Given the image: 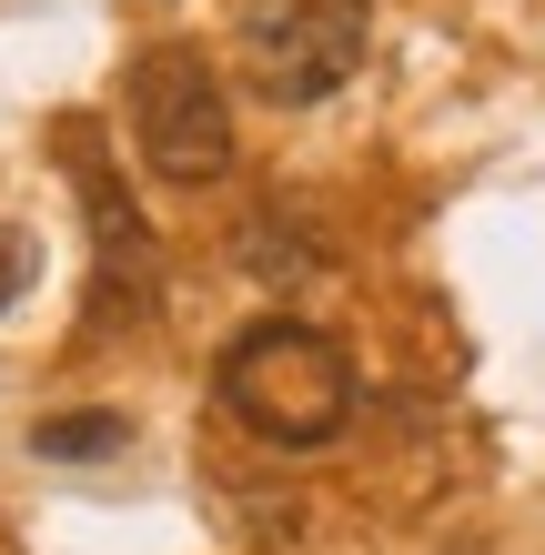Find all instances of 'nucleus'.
<instances>
[{
	"instance_id": "obj_4",
	"label": "nucleus",
	"mask_w": 545,
	"mask_h": 555,
	"mask_svg": "<svg viewBox=\"0 0 545 555\" xmlns=\"http://www.w3.org/2000/svg\"><path fill=\"white\" fill-rule=\"evenodd\" d=\"M61 162H72L81 182V222H91V334H112V323H142L152 293H163V243H152V222L132 212V192H121L102 132H91V112L61 121Z\"/></svg>"
},
{
	"instance_id": "obj_6",
	"label": "nucleus",
	"mask_w": 545,
	"mask_h": 555,
	"mask_svg": "<svg viewBox=\"0 0 545 555\" xmlns=\"http://www.w3.org/2000/svg\"><path fill=\"white\" fill-rule=\"evenodd\" d=\"M30 263H41V253H30V243L11 233V222H0V313L21 304V283H30Z\"/></svg>"
},
{
	"instance_id": "obj_3",
	"label": "nucleus",
	"mask_w": 545,
	"mask_h": 555,
	"mask_svg": "<svg viewBox=\"0 0 545 555\" xmlns=\"http://www.w3.org/2000/svg\"><path fill=\"white\" fill-rule=\"evenodd\" d=\"M233 51L263 102H324L364 72V0H243Z\"/></svg>"
},
{
	"instance_id": "obj_1",
	"label": "nucleus",
	"mask_w": 545,
	"mask_h": 555,
	"mask_svg": "<svg viewBox=\"0 0 545 555\" xmlns=\"http://www.w3.org/2000/svg\"><path fill=\"white\" fill-rule=\"evenodd\" d=\"M212 395L233 424H252L263 444H334L343 414H354V364H343L334 334H313V323L273 313V323H243L233 344H222V374Z\"/></svg>"
},
{
	"instance_id": "obj_5",
	"label": "nucleus",
	"mask_w": 545,
	"mask_h": 555,
	"mask_svg": "<svg viewBox=\"0 0 545 555\" xmlns=\"http://www.w3.org/2000/svg\"><path fill=\"white\" fill-rule=\"evenodd\" d=\"M121 444H132V424H121L112 404H91V414H41V424H30V454H41V465H112Z\"/></svg>"
},
{
	"instance_id": "obj_2",
	"label": "nucleus",
	"mask_w": 545,
	"mask_h": 555,
	"mask_svg": "<svg viewBox=\"0 0 545 555\" xmlns=\"http://www.w3.org/2000/svg\"><path fill=\"white\" fill-rule=\"evenodd\" d=\"M121 112H132V142L163 182H222L233 172V112H222V81L192 41H152L121 81Z\"/></svg>"
}]
</instances>
